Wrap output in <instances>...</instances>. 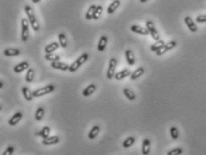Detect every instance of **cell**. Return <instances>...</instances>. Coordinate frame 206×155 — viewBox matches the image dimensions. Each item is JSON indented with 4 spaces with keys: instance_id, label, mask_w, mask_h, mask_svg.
<instances>
[{
    "instance_id": "obj_1",
    "label": "cell",
    "mask_w": 206,
    "mask_h": 155,
    "mask_svg": "<svg viewBox=\"0 0 206 155\" xmlns=\"http://www.w3.org/2000/svg\"><path fill=\"white\" fill-rule=\"evenodd\" d=\"M24 11L26 15H27V19L29 20L30 24H31V28L33 29V31H40V24H39V22H38L37 18L35 16V13L33 12V9L31 8V6H30L29 5H26L24 6Z\"/></svg>"
},
{
    "instance_id": "obj_2",
    "label": "cell",
    "mask_w": 206,
    "mask_h": 155,
    "mask_svg": "<svg viewBox=\"0 0 206 155\" xmlns=\"http://www.w3.org/2000/svg\"><path fill=\"white\" fill-rule=\"evenodd\" d=\"M88 59H89V54H88V53L82 54L81 56H79V57L75 60V62L70 65L69 72H71V73H75V72H76L84 63L87 61Z\"/></svg>"
},
{
    "instance_id": "obj_3",
    "label": "cell",
    "mask_w": 206,
    "mask_h": 155,
    "mask_svg": "<svg viewBox=\"0 0 206 155\" xmlns=\"http://www.w3.org/2000/svg\"><path fill=\"white\" fill-rule=\"evenodd\" d=\"M54 91H55V85L54 84H48V85L42 87V88H39V89L34 90L32 93H33L34 98H40V97H42L44 95L53 93Z\"/></svg>"
},
{
    "instance_id": "obj_4",
    "label": "cell",
    "mask_w": 206,
    "mask_h": 155,
    "mask_svg": "<svg viewBox=\"0 0 206 155\" xmlns=\"http://www.w3.org/2000/svg\"><path fill=\"white\" fill-rule=\"evenodd\" d=\"M21 26H22L21 39L23 42H26L29 39V20L26 18L22 19Z\"/></svg>"
},
{
    "instance_id": "obj_5",
    "label": "cell",
    "mask_w": 206,
    "mask_h": 155,
    "mask_svg": "<svg viewBox=\"0 0 206 155\" xmlns=\"http://www.w3.org/2000/svg\"><path fill=\"white\" fill-rule=\"evenodd\" d=\"M118 67V60L115 58V57H112L110 58L109 60V63H108V71H107V78L108 80H111L114 78L115 76V71H116V68Z\"/></svg>"
},
{
    "instance_id": "obj_6",
    "label": "cell",
    "mask_w": 206,
    "mask_h": 155,
    "mask_svg": "<svg viewBox=\"0 0 206 155\" xmlns=\"http://www.w3.org/2000/svg\"><path fill=\"white\" fill-rule=\"evenodd\" d=\"M146 28L148 29V31L150 32V35L154 40H160V34L159 31H157V29L155 28V25L153 24L152 21H147L146 22Z\"/></svg>"
},
{
    "instance_id": "obj_7",
    "label": "cell",
    "mask_w": 206,
    "mask_h": 155,
    "mask_svg": "<svg viewBox=\"0 0 206 155\" xmlns=\"http://www.w3.org/2000/svg\"><path fill=\"white\" fill-rule=\"evenodd\" d=\"M176 47H177V41H176V40H171V41H169L168 43L165 44L161 50H158L156 52V55L157 56H162L163 54H165V53L168 52L169 50H173Z\"/></svg>"
},
{
    "instance_id": "obj_8",
    "label": "cell",
    "mask_w": 206,
    "mask_h": 155,
    "mask_svg": "<svg viewBox=\"0 0 206 155\" xmlns=\"http://www.w3.org/2000/svg\"><path fill=\"white\" fill-rule=\"evenodd\" d=\"M51 67L53 69H56V70L69 71L70 65L64 62H60V61H56V62H51Z\"/></svg>"
},
{
    "instance_id": "obj_9",
    "label": "cell",
    "mask_w": 206,
    "mask_h": 155,
    "mask_svg": "<svg viewBox=\"0 0 206 155\" xmlns=\"http://www.w3.org/2000/svg\"><path fill=\"white\" fill-rule=\"evenodd\" d=\"M59 142H60V138L57 136H53L42 139L41 143L43 145H54V144H57Z\"/></svg>"
},
{
    "instance_id": "obj_10",
    "label": "cell",
    "mask_w": 206,
    "mask_h": 155,
    "mask_svg": "<svg viewBox=\"0 0 206 155\" xmlns=\"http://www.w3.org/2000/svg\"><path fill=\"white\" fill-rule=\"evenodd\" d=\"M30 68V64L27 62V61H24V62H21L17 64L14 67H13V71L14 73L16 74H20L22 72H24L25 70Z\"/></svg>"
},
{
    "instance_id": "obj_11",
    "label": "cell",
    "mask_w": 206,
    "mask_h": 155,
    "mask_svg": "<svg viewBox=\"0 0 206 155\" xmlns=\"http://www.w3.org/2000/svg\"><path fill=\"white\" fill-rule=\"evenodd\" d=\"M130 29H131V31L133 32L141 34V35H149L150 34V32H149L147 28H144L142 26H139V25H132Z\"/></svg>"
},
{
    "instance_id": "obj_12",
    "label": "cell",
    "mask_w": 206,
    "mask_h": 155,
    "mask_svg": "<svg viewBox=\"0 0 206 155\" xmlns=\"http://www.w3.org/2000/svg\"><path fill=\"white\" fill-rule=\"evenodd\" d=\"M131 71L129 70V69H123V70H121V71H119L118 73H116V75H115V79L118 81H121L123 80V79H125L126 78L127 76H130L131 75Z\"/></svg>"
},
{
    "instance_id": "obj_13",
    "label": "cell",
    "mask_w": 206,
    "mask_h": 155,
    "mask_svg": "<svg viewBox=\"0 0 206 155\" xmlns=\"http://www.w3.org/2000/svg\"><path fill=\"white\" fill-rule=\"evenodd\" d=\"M184 21H185V23H186L188 29L190 30V31H192V32H196L197 31V26L195 24L194 20L190 16H186Z\"/></svg>"
},
{
    "instance_id": "obj_14",
    "label": "cell",
    "mask_w": 206,
    "mask_h": 155,
    "mask_svg": "<svg viewBox=\"0 0 206 155\" xmlns=\"http://www.w3.org/2000/svg\"><path fill=\"white\" fill-rule=\"evenodd\" d=\"M24 117V115H23V113L22 112H16L15 114H13V117L10 119H9V121H8V124L10 125V126H15V125H17L22 120V118Z\"/></svg>"
},
{
    "instance_id": "obj_15",
    "label": "cell",
    "mask_w": 206,
    "mask_h": 155,
    "mask_svg": "<svg viewBox=\"0 0 206 155\" xmlns=\"http://www.w3.org/2000/svg\"><path fill=\"white\" fill-rule=\"evenodd\" d=\"M125 59H126V62L129 66H134L135 63V55H134V52L131 50H126L125 52Z\"/></svg>"
},
{
    "instance_id": "obj_16",
    "label": "cell",
    "mask_w": 206,
    "mask_h": 155,
    "mask_svg": "<svg viewBox=\"0 0 206 155\" xmlns=\"http://www.w3.org/2000/svg\"><path fill=\"white\" fill-rule=\"evenodd\" d=\"M151 151V141L148 138H145L143 140L142 144V153L143 155H149Z\"/></svg>"
},
{
    "instance_id": "obj_17",
    "label": "cell",
    "mask_w": 206,
    "mask_h": 155,
    "mask_svg": "<svg viewBox=\"0 0 206 155\" xmlns=\"http://www.w3.org/2000/svg\"><path fill=\"white\" fill-rule=\"evenodd\" d=\"M60 47V44L58 42H56V41H53L50 44H49L48 46H46L45 48V53L46 54H50V53H53L54 51H56V50H58Z\"/></svg>"
},
{
    "instance_id": "obj_18",
    "label": "cell",
    "mask_w": 206,
    "mask_h": 155,
    "mask_svg": "<svg viewBox=\"0 0 206 155\" xmlns=\"http://www.w3.org/2000/svg\"><path fill=\"white\" fill-rule=\"evenodd\" d=\"M96 90H97V86H96L94 83H91L90 85H88V86L83 90L82 95H83L84 97H89V96L92 95V94L96 92Z\"/></svg>"
},
{
    "instance_id": "obj_19",
    "label": "cell",
    "mask_w": 206,
    "mask_h": 155,
    "mask_svg": "<svg viewBox=\"0 0 206 155\" xmlns=\"http://www.w3.org/2000/svg\"><path fill=\"white\" fill-rule=\"evenodd\" d=\"M107 44H108V37L105 36V35H103V36H101V37L100 38V40H99L97 49H98L99 51L102 52V51H104L105 49H106Z\"/></svg>"
},
{
    "instance_id": "obj_20",
    "label": "cell",
    "mask_w": 206,
    "mask_h": 155,
    "mask_svg": "<svg viewBox=\"0 0 206 155\" xmlns=\"http://www.w3.org/2000/svg\"><path fill=\"white\" fill-rule=\"evenodd\" d=\"M22 93H23V95H24V99L27 101H31L33 99V98H34L33 93L31 92L28 87H23L22 88Z\"/></svg>"
},
{
    "instance_id": "obj_21",
    "label": "cell",
    "mask_w": 206,
    "mask_h": 155,
    "mask_svg": "<svg viewBox=\"0 0 206 155\" xmlns=\"http://www.w3.org/2000/svg\"><path fill=\"white\" fill-rule=\"evenodd\" d=\"M144 72H145V70H144V67H138L137 69H135L133 73L130 75V78H131V80L135 81L138 79L139 77H141L142 75H144Z\"/></svg>"
},
{
    "instance_id": "obj_22",
    "label": "cell",
    "mask_w": 206,
    "mask_h": 155,
    "mask_svg": "<svg viewBox=\"0 0 206 155\" xmlns=\"http://www.w3.org/2000/svg\"><path fill=\"white\" fill-rule=\"evenodd\" d=\"M20 54H21V51L18 49L9 48V49H6L4 50V55L6 56H19Z\"/></svg>"
},
{
    "instance_id": "obj_23",
    "label": "cell",
    "mask_w": 206,
    "mask_h": 155,
    "mask_svg": "<svg viewBox=\"0 0 206 155\" xmlns=\"http://www.w3.org/2000/svg\"><path fill=\"white\" fill-rule=\"evenodd\" d=\"M100 128L99 126H94L92 127V129L90 130L89 132V134H88V137H89V139H91V140H93L95 139L97 136L99 135V133H100Z\"/></svg>"
},
{
    "instance_id": "obj_24",
    "label": "cell",
    "mask_w": 206,
    "mask_h": 155,
    "mask_svg": "<svg viewBox=\"0 0 206 155\" xmlns=\"http://www.w3.org/2000/svg\"><path fill=\"white\" fill-rule=\"evenodd\" d=\"M123 93H124V95L126 97V99H129L130 101H134L135 99H136L135 93H134L131 89H129V88H125V89L123 90Z\"/></svg>"
},
{
    "instance_id": "obj_25",
    "label": "cell",
    "mask_w": 206,
    "mask_h": 155,
    "mask_svg": "<svg viewBox=\"0 0 206 155\" xmlns=\"http://www.w3.org/2000/svg\"><path fill=\"white\" fill-rule=\"evenodd\" d=\"M50 127H49V126H44V127H42L41 130L39 131V132H36L35 135L38 136L42 137V139H45V138L50 136Z\"/></svg>"
},
{
    "instance_id": "obj_26",
    "label": "cell",
    "mask_w": 206,
    "mask_h": 155,
    "mask_svg": "<svg viewBox=\"0 0 206 155\" xmlns=\"http://www.w3.org/2000/svg\"><path fill=\"white\" fill-rule=\"evenodd\" d=\"M119 6H120V1H119V0L113 1L112 3H111L109 6H108V8H107V13H109V14H112L113 13L115 12V11L118 9V7H119Z\"/></svg>"
},
{
    "instance_id": "obj_27",
    "label": "cell",
    "mask_w": 206,
    "mask_h": 155,
    "mask_svg": "<svg viewBox=\"0 0 206 155\" xmlns=\"http://www.w3.org/2000/svg\"><path fill=\"white\" fill-rule=\"evenodd\" d=\"M57 38H58V41L60 44V47L63 49H66L67 47V39H66V34L64 32H61L57 35Z\"/></svg>"
},
{
    "instance_id": "obj_28",
    "label": "cell",
    "mask_w": 206,
    "mask_h": 155,
    "mask_svg": "<svg viewBox=\"0 0 206 155\" xmlns=\"http://www.w3.org/2000/svg\"><path fill=\"white\" fill-rule=\"evenodd\" d=\"M96 8H97V6H95V5H92V6H90V7L88 8L87 12H86V13H85V19H86V20L90 21V20L93 19L94 13H95Z\"/></svg>"
},
{
    "instance_id": "obj_29",
    "label": "cell",
    "mask_w": 206,
    "mask_h": 155,
    "mask_svg": "<svg viewBox=\"0 0 206 155\" xmlns=\"http://www.w3.org/2000/svg\"><path fill=\"white\" fill-rule=\"evenodd\" d=\"M165 42L163 41L162 40H158V41H156L154 44H152L151 46L150 47L151 50L152 51V52H155L156 53L158 50H160L161 48H162L163 46L165 45Z\"/></svg>"
},
{
    "instance_id": "obj_30",
    "label": "cell",
    "mask_w": 206,
    "mask_h": 155,
    "mask_svg": "<svg viewBox=\"0 0 206 155\" xmlns=\"http://www.w3.org/2000/svg\"><path fill=\"white\" fill-rule=\"evenodd\" d=\"M45 59L50 61V62H56L60 60V56L54 53H50V54H45Z\"/></svg>"
},
{
    "instance_id": "obj_31",
    "label": "cell",
    "mask_w": 206,
    "mask_h": 155,
    "mask_svg": "<svg viewBox=\"0 0 206 155\" xmlns=\"http://www.w3.org/2000/svg\"><path fill=\"white\" fill-rule=\"evenodd\" d=\"M44 114H45V110L43 107H39L35 112V119L37 121H41L44 117Z\"/></svg>"
},
{
    "instance_id": "obj_32",
    "label": "cell",
    "mask_w": 206,
    "mask_h": 155,
    "mask_svg": "<svg viewBox=\"0 0 206 155\" xmlns=\"http://www.w3.org/2000/svg\"><path fill=\"white\" fill-rule=\"evenodd\" d=\"M135 138L134 136H129V137H127L125 141L123 142V144H122V145H123V147H124V148L127 149V148L131 147L132 145L135 143Z\"/></svg>"
},
{
    "instance_id": "obj_33",
    "label": "cell",
    "mask_w": 206,
    "mask_h": 155,
    "mask_svg": "<svg viewBox=\"0 0 206 155\" xmlns=\"http://www.w3.org/2000/svg\"><path fill=\"white\" fill-rule=\"evenodd\" d=\"M34 75H35L34 70L32 68H29L26 73V75H25V81L27 83H31L34 79Z\"/></svg>"
},
{
    "instance_id": "obj_34",
    "label": "cell",
    "mask_w": 206,
    "mask_h": 155,
    "mask_svg": "<svg viewBox=\"0 0 206 155\" xmlns=\"http://www.w3.org/2000/svg\"><path fill=\"white\" fill-rule=\"evenodd\" d=\"M169 133H170V136L173 140H177L179 137V131L176 127V126H171L169 129Z\"/></svg>"
},
{
    "instance_id": "obj_35",
    "label": "cell",
    "mask_w": 206,
    "mask_h": 155,
    "mask_svg": "<svg viewBox=\"0 0 206 155\" xmlns=\"http://www.w3.org/2000/svg\"><path fill=\"white\" fill-rule=\"evenodd\" d=\"M102 12H103V7L100 6V5L97 6V8H96V10H95V13H94L93 15L94 20H99Z\"/></svg>"
},
{
    "instance_id": "obj_36",
    "label": "cell",
    "mask_w": 206,
    "mask_h": 155,
    "mask_svg": "<svg viewBox=\"0 0 206 155\" xmlns=\"http://www.w3.org/2000/svg\"><path fill=\"white\" fill-rule=\"evenodd\" d=\"M182 153H183V149L177 147V148H175V149H172L169 151L167 155H181Z\"/></svg>"
},
{
    "instance_id": "obj_37",
    "label": "cell",
    "mask_w": 206,
    "mask_h": 155,
    "mask_svg": "<svg viewBox=\"0 0 206 155\" xmlns=\"http://www.w3.org/2000/svg\"><path fill=\"white\" fill-rule=\"evenodd\" d=\"M195 21H196V23H199V24L206 23V14H200V15L196 16Z\"/></svg>"
},
{
    "instance_id": "obj_38",
    "label": "cell",
    "mask_w": 206,
    "mask_h": 155,
    "mask_svg": "<svg viewBox=\"0 0 206 155\" xmlns=\"http://www.w3.org/2000/svg\"><path fill=\"white\" fill-rule=\"evenodd\" d=\"M13 152H14L13 146H8V147L5 150V152H3V154L2 155H13Z\"/></svg>"
},
{
    "instance_id": "obj_39",
    "label": "cell",
    "mask_w": 206,
    "mask_h": 155,
    "mask_svg": "<svg viewBox=\"0 0 206 155\" xmlns=\"http://www.w3.org/2000/svg\"><path fill=\"white\" fill-rule=\"evenodd\" d=\"M40 1V0H31V2H32L33 4H37Z\"/></svg>"
},
{
    "instance_id": "obj_40",
    "label": "cell",
    "mask_w": 206,
    "mask_h": 155,
    "mask_svg": "<svg viewBox=\"0 0 206 155\" xmlns=\"http://www.w3.org/2000/svg\"><path fill=\"white\" fill-rule=\"evenodd\" d=\"M3 84H4V83H3V82H0V88H3V86H4Z\"/></svg>"
},
{
    "instance_id": "obj_41",
    "label": "cell",
    "mask_w": 206,
    "mask_h": 155,
    "mask_svg": "<svg viewBox=\"0 0 206 155\" xmlns=\"http://www.w3.org/2000/svg\"><path fill=\"white\" fill-rule=\"evenodd\" d=\"M147 1H148V0H140L141 3H145V2H147Z\"/></svg>"
},
{
    "instance_id": "obj_42",
    "label": "cell",
    "mask_w": 206,
    "mask_h": 155,
    "mask_svg": "<svg viewBox=\"0 0 206 155\" xmlns=\"http://www.w3.org/2000/svg\"><path fill=\"white\" fill-rule=\"evenodd\" d=\"M112 1H116V0H112ZM119 1H120V0H119Z\"/></svg>"
}]
</instances>
